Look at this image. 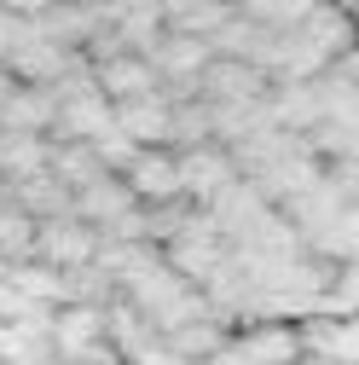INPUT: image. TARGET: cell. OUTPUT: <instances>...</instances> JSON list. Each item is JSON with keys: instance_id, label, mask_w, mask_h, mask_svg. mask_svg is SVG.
Listing matches in <instances>:
<instances>
[{"instance_id": "obj_16", "label": "cell", "mask_w": 359, "mask_h": 365, "mask_svg": "<svg viewBox=\"0 0 359 365\" xmlns=\"http://www.w3.org/2000/svg\"><path fill=\"white\" fill-rule=\"evenodd\" d=\"M12 87H18V81L6 76V64H0V99H6V93H12Z\"/></svg>"}, {"instance_id": "obj_7", "label": "cell", "mask_w": 359, "mask_h": 365, "mask_svg": "<svg viewBox=\"0 0 359 365\" xmlns=\"http://www.w3.org/2000/svg\"><path fill=\"white\" fill-rule=\"evenodd\" d=\"M93 70V87L110 99V105H122V99H145V93H157V70L140 58V53H110V58H99V64H87Z\"/></svg>"}, {"instance_id": "obj_3", "label": "cell", "mask_w": 359, "mask_h": 365, "mask_svg": "<svg viewBox=\"0 0 359 365\" xmlns=\"http://www.w3.org/2000/svg\"><path fill=\"white\" fill-rule=\"evenodd\" d=\"M174 168H180V197H186V203H209L220 186H227V180H238L232 151H227V145H214V140L174 151Z\"/></svg>"}, {"instance_id": "obj_13", "label": "cell", "mask_w": 359, "mask_h": 365, "mask_svg": "<svg viewBox=\"0 0 359 365\" xmlns=\"http://www.w3.org/2000/svg\"><path fill=\"white\" fill-rule=\"evenodd\" d=\"M6 279H12L35 307H64V272H53L47 261H12Z\"/></svg>"}, {"instance_id": "obj_10", "label": "cell", "mask_w": 359, "mask_h": 365, "mask_svg": "<svg viewBox=\"0 0 359 365\" xmlns=\"http://www.w3.org/2000/svg\"><path fill=\"white\" fill-rule=\"evenodd\" d=\"M58 116H53V133L47 140H99V133H110V99L99 93H76V99H53Z\"/></svg>"}, {"instance_id": "obj_6", "label": "cell", "mask_w": 359, "mask_h": 365, "mask_svg": "<svg viewBox=\"0 0 359 365\" xmlns=\"http://www.w3.org/2000/svg\"><path fill=\"white\" fill-rule=\"evenodd\" d=\"M122 186L133 192V203H168L180 197V168H174V151L157 145V151H133V163L122 168Z\"/></svg>"}, {"instance_id": "obj_9", "label": "cell", "mask_w": 359, "mask_h": 365, "mask_svg": "<svg viewBox=\"0 0 359 365\" xmlns=\"http://www.w3.org/2000/svg\"><path fill=\"white\" fill-rule=\"evenodd\" d=\"M255 365H296L301 359V336L296 325H284V319H255V325H238L232 336Z\"/></svg>"}, {"instance_id": "obj_11", "label": "cell", "mask_w": 359, "mask_h": 365, "mask_svg": "<svg viewBox=\"0 0 359 365\" xmlns=\"http://www.w3.org/2000/svg\"><path fill=\"white\" fill-rule=\"evenodd\" d=\"M53 93L47 87H12L6 99H0V133H53Z\"/></svg>"}, {"instance_id": "obj_8", "label": "cell", "mask_w": 359, "mask_h": 365, "mask_svg": "<svg viewBox=\"0 0 359 365\" xmlns=\"http://www.w3.org/2000/svg\"><path fill=\"white\" fill-rule=\"evenodd\" d=\"M301 359H336V365H353L359 359V331H353V319H325V313H307L301 325Z\"/></svg>"}, {"instance_id": "obj_14", "label": "cell", "mask_w": 359, "mask_h": 365, "mask_svg": "<svg viewBox=\"0 0 359 365\" xmlns=\"http://www.w3.org/2000/svg\"><path fill=\"white\" fill-rule=\"evenodd\" d=\"M29 35V18H12V12H0V58H6L18 41Z\"/></svg>"}, {"instance_id": "obj_5", "label": "cell", "mask_w": 359, "mask_h": 365, "mask_svg": "<svg viewBox=\"0 0 359 365\" xmlns=\"http://www.w3.org/2000/svg\"><path fill=\"white\" fill-rule=\"evenodd\" d=\"M128 209H140V203H133V192L122 186V174H93L87 186H76V192H70V215H76L81 226H93V232L116 226Z\"/></svg>"}, {"instance_id": "obj_2", "label": "cell", "mask_w": 359, "mask_h": 365, "mask_svg": "<svg viewBox=\"0 0 359 365\" xmlns=\"http://www.w3.org/2000/svg\"><path fill=\"white\" fill-rule=\"evenodd\" d=\"M93 250H99V232H93V226H81L76 215H64V220H41L35 226L29 261H47L53 272H76V267L93 261Z\"/></svg>"}, {"instance_id": "obj_1", "label": "cell", "mask_w": 359, "mask_h": 365, "mask_svg": "<svg viewBox=\"0 0 359 365\" xmlns=\"http://www.w3.org/2000/svg\"><path fill=\"white\" fill-rule=\"evenodd\" d=\"M220 261H227V238H220V226L203 209H192L180 220V232L162 244V267L180 272L186 284H203L209 272H220Z\"/></svg>"}, {"instance_id": "obj_12", "label": "cell", "mask_w": 359, "mask_h": 365, "mask_svg": "<svg viewBox=\"0 0 359 365\" xmlns=\"http://www.w3.org/2000/svg\"><path fill=\"white\" fill-rule=\"evenodd\" d=\"M47 174V133H0V186Z\"/></svg>"}, {"instance_id": "obj_15", "label": "cell", "mask_w": 359, "mask_h": 365, "mask_svg": "<svg viewBox=\"0 0 359 365\" xmlns=\"http://www.w3.org/2000/svg\"><path fill=\"white\" fill-rule=\"evenodd\" d=\"M53 6H58V0H0V12H12V18H29V24H35V18H47Z\"/></svg>"}, {"instance_id": "obj_4", "label": "cell", "mask_w": 359, "mask_h": 365, "mask_svg": "<svg viewBox=\"0 0 359 365\" xmlns=\"http://www.w3.org/2000/svg\"><path fill=\"white\" fill-rule=\"evenodd\" d=\"M168 116H174V99L162 93H145V99H122V105H110V122H116V133L133 145V151H157V145H168Z\"/></svg>"}]
</instances>
